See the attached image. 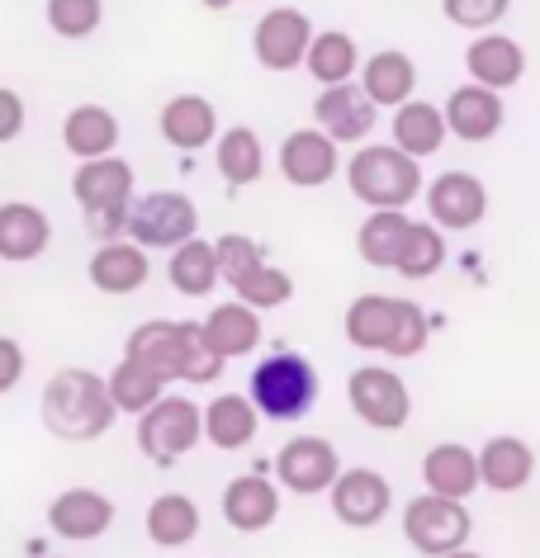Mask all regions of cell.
Here are the masks:
<instances>
[{
    "label": "cell",
    "mask_w": 540,
    "mask_h": 558,
    "mask_svg": "<svg viewBox=\"0 0 540 558\" xmlns=\"http://www.w3.org/2000/svg\"><path fill=\"white\" fill-rule=\"evenodd\" d=\"M115 402L105 393V379L91 369H58L44 388V426L48 436L86 445L100 440L115 426Z\"/></svg>",
    "instance_id": "6da1fadb"
},
{
    "label": "cell",
    "mask_w": 540,
    "mask_h": 558,
    "mask_svg": "<svg viewBox=\"0 0 540 558\" xmlns=\"http://www.w3.org/2000/svg\"><path fill=\"white\" fill-rule=\"evenodd\" d=\"M346 341L360 345V351H384L394 360H408L427 351V313L412 299L360 294L346 308Z\"/></svg>",
    "instance_id": "7a4b0ae2"
},
{
    "label": "cell",
    "mask_w": 540,
    "mask_h": 558,
    "mask_svg": "<svg viewBox=\"0 0 540 558\" xmlns=\"http://www.w3.org/2000/svg\"><path fill=\"white\" fill-rule=\"evenodd\" d=\"M247 388H252L247 402H252L256 416H271V422H299V416L317 402V369L295 351H275L252 369V384Z\"/></svg>",
    "instance_id": "3957f363"
},
{
    "label": "cell",
    "mask_w": 540,
    "mask_h": 558,
    "mask_svg": "<svg viewBox=\"0 0 540 558\" xmlns=\"http://www.w3.org/2000/svg\"><path fill=\"white\" fill-rule=\"evenodd\" d=\"M346 180H351V194L360 204H370L375 214H384V208H404L422 194V166L404 157L398 147H360L351 166H346Z\"/></svg>",
    "instance_id": "277c9868"
},
{
    "label": "cell",
    "mask_w": 540,
    "mask_h": 558,
    "mask_svg": "<svg viewBox=\"0 0 540 558\" xmlns=\"http://www.w3.org/2000/svg\"><path fill=\"white\" fill-rule=\"evenodd\" d=\"M72 199L81 204V214L95 222L100 236H115L123 228L133 199V166L123 157H100V161H81V171L72 175Z\"/></svg>",
    "instance_id": "5b68a950"
},
{
    "label": "cell",
    "mask_w": 540,
    "mask_h": 558,
    "mask_svg": "<svg viewBox=\"0 0 540 558\" xmlns=\"http://www.w3.org/2000/svg\"><path fill=\"white\" fill-rule=\"evenodd\" d=\"M200 408L180 393H161L152 408L137 416V450H143L157 469H176L200 445Z\"/></svg>",
    "instance_id": "8992f818"
},
{
    "label": "cell",
    "mask_w": 540,
    "mask_h": 558,
    "mask_svg": "<svg viewBox=\"0 0 540 558\" xmlns=\"http://www.w3.org/2000/svg\"><path fill=\"white\" fill-rule=\"evenodd\" d=\"M123 228H129L133 246L143 251H161V246L176 251L180 242H190L200 232V208L180 190H152L143 199H129Z\"/></svg>",
    "instance_id": "52a82bcc"
},
{
    "label": "cell",
    "mask_w": 540,
    "mask_h": 558,
    "mask_svg": "<svg viewBox=\"0 0 540 558\" xmlns=\"http://www.w3.org/2000/svg\"><path fill=\"white\" fill-rule=\"evenodd\" d=\"M475 535V515L465 501H446V497H412L404 507V539L427 558H446L455 549H469Z\"/></svg>",
    "instance_id": "ba28073f"
},
{
    "label": "cell",
    "mask_w": 540,
    "mask_h": 558,
    "mask_svg": "<svg viewBox=\"0 0 540 558\" xmlns=\"http://www.w3.org/2000/svg\"><path fill=\"white\" fill-rule=\"evenodd\" d=\"M346 402H351V412L360 416V422L375 426V430H404L408 416H412L408 384L384 365L351 369V379H346Z\"/></svg>",
    "instance_id": "9c48e42d"
},
{
    "label": "cell",
    "mask_w": 540,
    "mask_h": 558,
    "mask_svg": "<svg viewBox=\"0 0 540 558\" xmlns=\"http://www.w3.org/2000/svg\"><path fill=\"white\" fill-rule=\"evenodd\" d=\"M327 501H332V515L351 530H370L389 515V501H394V487L384 473L375 469H341L337 483L327 487Z\"/></svg>",
    "instance_id": "30bf717a"
},
{
    "label": "cell",
    "mask_w": 540,
    "mask_h": 558,
    "mask_svg": "<svg viewBox=\"0 0 540 558\" xmlns=\"http://www.w3.org/2000/svg\"><path fill=\"white\" fill-rule=\"evenodd\" d=\"M427 214L436 232H469L489 214V190L469 171H446L427 185Z\"/></svg>",
    "instance_id": "8fae6325"
},
{
    "label": "cell",
    "mask_w": 540,
    "mask_h": 558,
    "mask_svg": "<svg viewBox=\"0 0 540 558\" xmlns=\"http://www.w3.org/2000/svg\"><path fill=\"white\" fill-rule=\"evenodd\" d=\"M337 473H341L337 445L323 440V436H295L280 454H275V478L299 497L327 493V487L337 483Z\"/></svg>",
    "instance_id": "7c38bea8"
},
{
    "label": "cell",
    "mask_w": 540,
    "mask_h": 558,
    "mask_svg": "<svg viewBox=\"0 0 540 558\" xmlns=\"http://www.w3.org/2000/svg\"><path fill=\"white\" fill-rule=\"evenodd\" d=\"M309 38H313V24L303 10L295 5H280V10H266L252 34V48H256V62L266 72H295L303 66V52H309Z\"/></svg>",
    "instance_id": "4fadbf2b"
},
{
    "label": "cell",
    "mask_w": 540,
    "mask_h": 558,
    "mask_svg": "<svg viewBox=\"0 0 540 558\" xmlns=\"http://www.w3.org/2000/svg\"><path fill=\"white\" fill-rule=\"evenodd\" d=\"M185 337H190V323H143L133 327L129 345H123V360H133V365H143L152 379L161 388L180 379V369H185Z\"/></svg>",
    "instance_id": "5bb4252c"
},
{
    "label": "cell",
    "mask_w": 540,
    "mask_h": 558,
    "mask_svg": "<svg viewBox=\"0 0 540 558\" xmlns=\"http://www.w3.org/2000/svg\"><path fill=\"white\" fill-rule=\"evenodd\" d=\"M313 119H317V133H323L332 147L365 143L370 129H375V105L360 95V86H327L313 105Z\"/></svg>",
    "instance_id": "9a60e30c"
},
{
    "label": "cell",
    "mask_w": 540,
    "mask_h": 558,
    "mask_svg": "<svg viewBox=\"0 0 540 558\" xmlns=\"http://www.w3.org/2000/svg\"><path fill=\"white\" fill-rule=\"evenodd\" d=\"M48 525L52 535L62 539H100L109 525H115V501H109L105 493H95V487H67V493L48 507Z\"/></svg>",
    "instance_id": "2e32d148"
},
{
    "label": "cell",
    "mask_w": 540,
    "mask_h": 558,
    "mask_svg": "<svg viewBox=\"0 0 540 558\" xmlns=\"http://www.w3.org/2000/svg\"><path fill=\"white\" fill-rule=\"evenodd\" d=\"M465 72L475 76V86L497 95L526 76V48L507 34H479L475 44L465 48Z\"/></svg>",
    "instance_id": "e0dca14e"
},
{
    "label": "cell",
    "mask_w": 540,
    "mask_h": 558,
    "mask_svg": "<svg viewBox=\"0 0 540 558\" xmlns=\"http://www.w3.org/2000/svg\"><path fill=\"white\" fill-rule=\"evenodd\" d=\"M337 171H341L337 147H332L317 129H299V133H289L280 143V175L289 180V185L317 190V185H327Z\"/></svg>",
    "instance_id": "ac0fdd59"
},
{
    "label": "cell",
    "mask_w": 540,
    "mask_h": 558,
    "mask_svg": "<svg viewBox=\"0 0 540 558\" xmlns=\"http://www.w3.org/2000/svg\"><path fill=\"white\" fill-rule=\"evenodd\" d=\"M275 515H280V493H275V483L261 478V473H242V478H232L224 487V521L232 530H242V535L271 530Z\"/></svg>",
    "instance_id": "d6986e66"
},
{
    "label": "cell",
    "mask_w": 540,
    "mask_h": 558,
    "mask_svg": "<svg viewBox=\"0 0 540 558\" xmlns=\"http://www.w3.org/2000/svg\"><path fill=\"white\" fill-rule=\"evenodd\" d=\"M157 129L176 151H200L218 137V109L204 95H176V100L161 105Z\"/></svg>",
    "instance_id": "ffe728a7"
},
{
    "label": "cell",
    "mask_w": 540,
    "mask_h": 558,
    "mask_svg": "<svg viewBox=\"0 0 540 558\" xmlns=\"http://www.w3.org/2000/svg\"><path fill=\"white\" fill-rule=\"evenodd\" d=\"M412 90H418V66H412L408 52L384 48V52H375V58L360 66V95H365L375 109L408 105Z\"/></svg>",
    "instance_id": "44dd1931"
},
{
    "label": "cell",
    "mask_w": 540,
    "mask_h": 558,
    "mask_svg": "<svg viewBox=\"0 0 540 558\" xmlns=\"http://www.w3.org/2000/svg\"><path fill=\"white\" fill-rule=\"evenodd\" d=\"M475 469H479V483L493 487V493H521L536 473V450L521 436H493L475 454Z\"/></svg>",
    "instance_id": "7402d4cb"
},
{
    "label": "cell",
    "mask_w": 540,
    "mask_h": 558,
    "mask_svg": "<svg viewBox=\"0 0 540 558\" xmlns=\"http://www.w3.org/2000/svg\"><path fill=\"white\" fill-rule=\"evenodd\" d=\"M446 133H455L460 143H489L503 129V95L483 90V86H460L441 109Z\"/></svg>",
    "instance_id": "603a6c76"
},
{
    "label": "cell",
    "mask_w": 540,
    "mask_h": 558,
    "mask_svg": "<svg viewBox=\"0 0 540 558\" xmlns=\"http://www.w3.org/2000/svg\"><path fill=\"white\" fill-rule=\"evenodd\" d=\"M52 242V222L44 208L34 204H0V260L10 265H24V260H38Z\"/></svg>",
    "instance_id": "cb8c5ba5"
},
{
    "label": "cell",
    "mask_w": 540,
    "mask_h": 558,
    "mask_svg": "<svg viewBox=\"0 0 540 558\" xmlns=\"http://www.w3.org/2000/svg\"><path fill=\"white\" fill-rule=\"evenodd\" d=\"M422 483L432 497H446V501H465L469 493L479 487V469H475V450L469 445H436V450H427L422 459Z\"/></svg>",
    "instance_id": "d4e9b609"
},
{
    "label": "cell",
    "mask_w": 540,
    "mask_h": 558,
    "mask_svg": "<svg viewBox=\"0 0 540 558\" xmlns=\"http://www.w3.org/2000/svg\"><path fill=\"white\" fill-rule=\"evenodd\" d=\"M147 275H152V260L133 242H105L91 256V284L100 294H137L147 284Z\"/></svg>",
    "instance_id": "484cf974"
},
{
    "label": "cell",
    "mask_w": 540,
    "mask_h": 558,
    "mask_svg": "<svg viewBox=\"0 0 540 558\" xmlns=\"http://www.w3.org/2000/svg\"><path fill=\"white\" fill-rule=\"evenodd\" d=\"M62 147L72 151L76 161H100L115 157L119 147V119L109 114L105 105H76L62 123Z\"/></svg>",
    "instance_id": "4316f807"
},
{
    "label": "cell",
    "mask_w": 540,
    "mask_h": 558,
    "mask_svg": "<svg viewBox=\"0 0 540 558\" xmlns=\"http://www.w3.org/2000/svg\"><path fill=\"white\" fill-rule=\"evenodd\" d=\"M256 426H261V416L252 412V402L242 393H218L209 408L200 412V430L214 450H242V445H252Z\"/></svg>",
    "instance_id": "83f0119b"
},
{
    "label": "cell",
    "mask_w": 540,
    "mask_h": 558,
    "mask_svg": "<svg viewBox=\"0 0 540 558\" xmlns=\"http://www.w3.org/2000/svg\"><path fill=\"white\" fill-rule=\"evenodd\" d=\"M200 331L218 360H238V355H252L261 345V313L242 308V303H218V308L204 317Z\"/></svg>",
    "instance_id": "f1b7e54d"
},
{
    "label": "cell",
    "mask_w": 540,
    "mask_h": 558,
    "mask_svg": "<svg viewBox=\"0 0 540 558\" xmlns=\"http://www.w3.org/2000/svg\"><path fill=\"white\" fill-rule=\"evenodd\" d=\"M441 143H446V119H441L436 105L427 100H408L398 105L394 114V147L404 151V157H432V151H441Z\"/></svg>",
    "instance_id": "f546056e"
},
{
    "label": "cell",
    "mask_w": 540,
    "mask_h": 558,
    "mask_svg": "<svg viewBox=\"0 0 540 558\" xmlns=\"http://www.w3.org/2000/svg\"><path fill=\"white\" fill-rule=\"evenodd\" d=\"M408 228H412V218L398 214V208L370 214L365 222H360V232H356L360 260L375 265V270H394V265H398V251H404V242H408Z\"/></svg>",
    "instance_id": "4dcf8cb0"
},
{
    "label": "cell",
    "mask_w": 540,
    "mask_h": 558,
    "mask_svg": "<svg viewBox=\"0 0 540 558\" xmlns=\"http://www.w3.org/2000/svg\"><path fill=\"white\" fill-rule=\"evenodd\" d=\"M200 535V507L185 493H166L147 507V539L157 549H180Z\"/></svg>",
    "instance_id": "1f68e13d"
},
{
    "label": "cell",
    "mask_w": 540,
    "mask_h": 558,
    "mask_svg": "<svg viewBox=\"0 0 540 558\" xmlns=\"http://www.w3.org/2000/svg\"><path fill=\"white\" fill-rule=\"evenodd\" d=\"M303 66H309L313 81H323V86H346L360 66V48H356V38L341 29L313 34L309 52H303Z\"/></svg>",
    "instance_id": "d6a6232c"
},
{
    "label": "cell",
    "mask_w": 540,
    "mask_h": 558,
    "mask_svg": "<svg viewBox=\"0 0 540 558\" xmlns=\"http://www.w3.org/2000/svg\"><path fill=\"white\" fill-rule=\"evenodd\" d=\"M218 175L228 180V185H256L261 175H266V151H261V137L256 129H247V123H238V129H228L224 137H218Z\"/></svg>",
    "instance_id": "836d02e7"
},
{
    "label": "cell",
    "mask_w": 540,
    "mask_h": 558,
    "mask_svg": "<svg viewBox=\"0 0 540 558\" xmlns=\"http://www.w3.org/2000/svg\"><path fill=\"white\" fill-rule=\"evenodd\" d=\"M166 275H171L176 294H185V299H204V294H214V284H218L214 246H209V242H200V236L180 242V246L171 251V265H166Z\"/></svg>",
    "instance_id": "e575fe53"
},
{
    "label": "cell",
    "mask_w": 540,
    "mask_h": 558,
    "mask_svg": "<svg viewBox=\"0 0 540 558\" xmlns=\"http://www.w3.org/2000/svg\"><path fill=\"white\" fill-rule=\"evenodd\" d=\"M105 393H109V402H115V412H123V416H143L152 402L161 398V384L152 379L143 365H133V360H119L115 374L105 379Z\"/></svg>",
    "instance_id": "d590c367"
},
{
    "label": "cell",
    "mask_w": 540,
    "mask_h": 558,
    "mask_svg": "<svg viewBox=\"0 0 540 558\" xmlns=\"http://www.w3.org/2000/svg\"><path fill=\"white\" fill-rule=\"evenodd\" d=\"M441 265H446V236H441L432 222H412L394 270L404 275V279H432Z\"/></svg>",
    "instance_id": "8d00e7d4"
},
{
    "label": "cell",
    "mask_w": 540,
    "mask_h": 558,
    "mask_svg": "<svg viewBox=\"0 0 540 558\" xmlns=\"http://www.w3.org/2000/svg\"><path fill=\"white\" fill-rule=\"evenodd\" d=\"M232 303H242V308H252V313H266V308H280V303L295 299V279H289L285 270H275V265L261 260L252 275L242 279V284H232Z\"/></svg>",
    "instance_id": "74e56055"
},
{
    "label": "cell",
    "mask_w": 540,
    "mask_h": 558,
    "mask_svg": "<svg viewBox=\"0 0 540 558\" xmlns=\"http://www.w3.org/2000/svg\"><path fill=\"white\" fill-rule=\"evenodd\" d=\"M105 5L100 0H48V29L58 38H86L100 29Z\"/></svg>",
    "instance_id": "f35d334b"
},
{
    "label": "cell",
    "mask_w": 540,
    "mask_h": 558,
    "mask_svg": "<svg viewBox=\"0 0 540 558\" xmlns=\"http://www.w3.org/2000/svg\"><path fill=\"white\" fill-rule=\"evenodd\" d=\"M209 246H214V265H218V279H224V284H242V279L261 265V246L242 232H228Z\"/></svg>",
    "instance_id": "ab89813d"
},
{
    "label": "cell",
    "mask_w": 540,
    "mask_h": 558,
    "mask_svg": "<svg viewBox=\"0 0 540 558\" xmlns=\"http://www.w3.org/2000/svg\"><path fill=\"white\" fill-rule=\"evenodd\" d=\"M512 0H446V20L460 24V29H475V34H493V24L507 15Z\"/></svg>",
    "instance_id": "60d3db41"
},
{
    "label": "cell",
    "mask_w": 540,
    "mask_h": 558,
    "mask_svg": "<svg viewBox=\"0 0 540 558\" xmlns=\"http://www.w3.org/2000/svg\"><path fill=\"white\" fill-rule=\"evenodd\" d=\"M228 360H218L209 351V341H204L200 323H190V337H185V369H180V379L185 384H214L218 374H224Z\"/></svg>",
    "instance_id": "b9f144b4"
},
{
    "label": "cell",
    "mask_w": 540,
    "mask_h": 558,
    "mask_svg": "<svg viewBox=\"0 0 540 558\" xmlns=\"http://www.w3.org/2000/svg\"><path fill=\"white\" fill-rule=\"evenodd\" d=\"M24 133V100L10 86H0V143H15Z\"/></svg>",
    "instance_id": "7bdbcfd3"
},
{
    "label": "cell",
    "mask_w": 540,
    "mask_h": 558,
    "mask_svg": "<svg viewBox=\"0 0 540 558\" xmlns=\"http://www.w3.org/2000/svg\"><path fill=\"white\" fill-rule=\"evenodd\" d=\"M24 379V345L15 337H0V393H10Z\"/></svg>",
    "instance_id": "ee69618b"
},
{
    "label": "cell",
    "mask_w": 540,
    "mask_h": 558,
    "mask_svg": "<svg viewBox=\"0 0 540 558\" xmlns=\"http://www.w3.org/2000/svg\"><path fill=\"white\" fill-rule=\"evenodd\" d=\"M200 5H209V10H232V5H242V0H200Z\"/></svg>",
    "instance_id": "f6af8a7d"
},
{
    "label": "cell",
    "mask_w": 540,
    "mask_h": 558,
    "mask_svg": "<svg viewBox=\"0 0 540 558\" xmlns=\"http://www.w3.org/2000/svg\"><path fill=\"white\" fill-rule=\"evenodd\" d=\"M446 558H483V554H475V549H455V554H446Z\"/></svg>",
    "instance_id": "bcb514c9"
}]
</instances>
